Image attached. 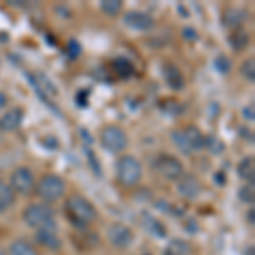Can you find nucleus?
Returning <instances> with one entry per match:
<instances>
[{
	"label": "nucleus",
	"instance_id": "obj_1",
	"mask_svg": "<svg viewBox=\"0 0 255 255\" xmlns=\"http://www.w3.org/2000/svg\"><path fill=\"white\" fill-rule=\"evenodd\" d=\"M65 215L68 221L77 228H87L97 218V209L87 197L80 194H72L65 201Z\"/></svg>",
	"mask_w": 255,
	"mask_h": 255
},
{
	"label": "nucleus",
	"instance_id": "obj_2",
	"mask_svg": "<svg viewBox=\"0 0 255 255\" xmlns=\"http://www.w3.org/2000/svg\"><path fill=\"white\" fill-rule=\"evenodd\" d=\"M170 136L175 148L180 150V153L184 155H192L196 151L203 150L204 134L196 126H186V128H180V129H174Z\"/></svg>",
	"mask_w": 255,
	"mask_h": 255
},
{
	"label": "nucleus",
	"instance_id": "obj_3",
	"mask_svg": "<svg viewBox=\"0 0 255 255\" xmlns=\"http://www.w3.org/2000/svg\"><path fill=\"white\" fill-rule=\"evenodd\" d=\"M22 220L29 228L43 230V228H53L56 226L55 221V211L46 203H32L22 211Z\"/></svg>",
	"mask_w": 255,
	"mask_h": 255
},
{
	"label": "nucleus",
	"instance_id": "obj_4",
	"mask_svg": "<svg viewBox=\"0 0 255 255\" xmlns=\"http://www.w3.org/2000/svg\"><path fill=\"white\" fill-rule=\"evenodd\" d=\"M34 192L43 203H55V201L61 199L67 192V182L58 174H46L39 179L36 184Z\"/></svg>",
	"mask_w": 255,
	"mask_h": 255
},
{
	"label": "nucleus",
	"instance_id": "obj_5",
	"mask_svg": "<svg viewBox=\"0 0 255 255\" xmlns=\"http://www.w3.org/2000/svg\"><path fill=\"white\" fill-rule=\"evenodd\" d=\"M143 165L133 155H123L116 163V179L123 187H133L141 180Z\"/></svg>",
	"mask_w": 255,
	"mask_h": 255
},
{
	"label": "nucleus",
	"instance_id": "obj_6",
	"mask_svg": "<svg viewBox=\"0 0 255 255\" xmlns=\"http://www.w3.org/2000/svg\"><path fill=\"white\" fill-rule=\"evenodd\" d=\"M99 143L109 153H121L128 146V134L121 126L108 125L101 129L99 134Z\"/></svg>",
	"mask_w": 255,
	"mask_h": 255
},
{
	"label": "nucleus",
	"instance_id": "obj_7",
	"mask_svg": "<svg viewBox=\"0 0 255 255\" xmlns=\"http://www.w3.org/2000/svg\"><path fill=\"white\" fill-rule=\"evenodd\" d=\"M9 186L12 187V191H14L15 194L29 196L31 192H34V187H36L34 174H32V170L27 167L14 168L12 174H10Z\"/></svg>",
	"mask_w": 255,
	"mask_h": 255
},
{
	"label": "nucleus",
	"instance_id": "obj_8",
	"mask_svg": "<svg viewBox=\"0 0 255 255\" xmlns=\"http://www.w3.org/2000/svg\"><path fill=\"white\" fill-rule=\"evenodd\" d=\"M155 170L158 172L163 179L167 180H179L186 172H184V163L174 155H160L153 163Z\"/></svg>",
	"mask_w": 255,
	"mask_h": 255
},
{
	"label": "nucleus",
	"instance_id": "obj_9",
	"mask_svg": "<svg viewBox=\"0 0 255 255\" xmlns=\"http://www.w3.org/2000/svg\"><path fill=\"white\" fill-rule=\"evenodd\" d=\"M108 240L113 247L119 250L129 249L131 244L134 242V233L129 226L123 223H113L108 228Z\"/></svg>",
	"mask_w": 255,
	"mask_h": 255
},
{
	"label": "nucleus",
	"instance_id": "obj_10",
	"mask_svg": "<svg viewBox=\"0 0 255 255\" xmlns=\"http://www.w3.org/2000/svg\"><path fill=\"white\" fill-rule=\"evenodd\" d=\"M123 22H125V26H128L129 29L138 31V32H148L155 27L153 17L141 10H126L125 15H123Z\"/></svg>",
	"mask_w": 255,
	"mask_h": 255
},
{
	"label": "nucleus",
	"instance_id": "obj_11",
	"mask_svg": "<svg viewBox=\"0 0 255 255\" xmlns=\"http://www.w3.org/2000/svg\"><path fill=\"white\" fill-rule=\"evenodd\" d=\"M177 192H179L180 197L187 201H194L199 197V194L203 192V184L197 179L196 175L192 174H184L177 180Z\"/></svg>",
	"mask_w": 255,
	"mask_h": 255
},
{
	"label": "nucleus",
	"instance_id": "obj_12",
	"mask_svg": "<svg viewBox=\"0 0 255 255\" xmlns=\"http://www.w3.org/2000/svg\"><path fill=\"white\" fill-rule=\"evenodd\" d=\"M249 20V12L242 7H226L221 14V22H223L225 27L228 29H238Z\"/></svg>",
	"mask_w": 255,
	"mask_h": 255
},
{
	"label": "nucleus",
	"instance_id": "obj_13",
	"mask_svg": "<svg viewBox=\"0 0 255 255\" xmlns=\"http://www.w3.org/2000/svg\"><path fill=\"white\" fill-rule=\"evenodd\" d=\"M36 242H38L41 247H44L46 250H51V252H58L61 249V238L58 237L56 226H53V228L36 230Z\"/></svg>",
	"mask_w": 255,
	"mask_h": 255
},
{
	"label": "nucleus",
	"instance_id": "obj_14",
	"mask_svg": "<svg viewBox=\"0 0 255 255\" xmlns=\"http://www.w3.org/2000/svg\"><path fill=\"white\" fill-rule=\"evenodd\" d=\"M24 121V109L22 108H14L7 111L3 116H0V131L3 133H12V131L19 129L22 126Z\"/></svg>",
	"mask_w": 255,
	"mask_h": 255
},
{
	"label": "nucleus",
	"instance_id": "obj_15",
	"mask_svg": "<svg viewBox=\"0 0 255 255\" xmlns=\"http://www.w3.org/2000/svg\"><path fill=\"white\" fill-rule=\"evenodd\" d=\"M163 79L172 90H182L186 87V79H184L182 72L172 63L163 67Z\"/></svg>",
	"mask_w": 255,
	"mask_h": 255
},
{
	"label": "nucleus",
	"instance_id": "obj_16",
	"mask_svg": "<svg viewBox=\"0 0 255 255\" xmlns=\"http://www.w3.org/2000/svg\"><path fill=\"white\" fill-rule=\"evenodd\" d=\"M228 43L233 51H244L250 44V34L244 27H238V29H233L228 34Z\"/></svg>",
	"mask_w": 255,
	"mask_h": 255
},
{
	"label": "nucleus",
	"instance_id": "obj_17",
	"mask_svg": "<svg viewBox=\"0 0 255 255\" xmlns=\"http://www.w3.org/2000/svg\"><path fill=\"white\" fill-rule=\"evenodd\" d=\"M5 255H39V252L31 242L24 240V238H17L9 245Z\"/></svg>",
	"mask_w": 255,
	"mask_h": 255
},
{
	"label": "nucleus",
	"instance_id": "obj_18",
	"mask_svg": "<svg viewBox=\"0 0 255 255\" xmlns=\"http://www.w3.org/2000/svg\"><path fill=\"white\" fill-rule=\"evenodd\" d=\"M237 174L242 180H247L249 184H254L255 179V160L254 157H245L237 165Z\"/></svg>",
	"mask_w": 255,
	"mask_h": 255
},
{
	"label": "nucleus",
	"instance_id": "obj_19",
	"mask_svg": "<svg viewBox=\"0 0 255 255\" xmlns=\"http://www.w3.org/2000/svg\"><path fill=\"white\" fill-rule=\"evenodd\" d=\"M15 201V192L12 191L9 182L0 179V213H5L14 206Z\"/></svg>",
	"mask_w": 255,
	"mask_h": 255
},
{
	"label": "nucleus",
	"instance_id": "obj_20",
	"mask_svg": "<svg viewBox=\"0 0 255 255\" xmlns=\"http://www.w3.org/2000/svg\"><path fill=\"white\" fill-rule=\"evenodd\" d=\"M192 247L189 242L180 240V238H174L168 242V245L163 250V255H191Z\"/></svg>",
	"mask_w": 255,
	"mask_h": 255
},
{
	"label": "nucleus",
	"instance_id": "obj_21",
	"mask_svg": "<svg viewBox=\"0 0 255 255\" xmlns=\"http://www.w3.org/2000/svg\"><path fill=\"white\" fill-rule=\"evenodd\" d=\"M99 7H101V10L104 12L108 17H118L123 12L121 0H102V2L99 3Z\"/></svg>",
	"mask_w": 255,
	"mask_h": 255
},
{
	"label": "nucleus",
	"instance_id": "obj_22",
	"mask_svg": "<svg viewBox=\"0 0 255 255\" xmlns=\"http://www.w3.org/2000/svg\"><path fill=\"white\" fill-rule=\"evenodd\" d=\"M203 148H206L209 153H213V155H220V153H223L225 145L220 138L215 136V134H206V136H204Z\"/></svg>",
	"mask_w": 255,
	"mask_h": 255
},
{
	"label": "nucleus",
	"instance_id": "obj_23",
	"mask_svg": "<svg viewBox=\"0 0 255 255\" xmlns=\"http://www.w3.org/2000/svg\"><path fill=\"white\" fill-rule=\"evenodd\" d=\"M113 67H114V72H116L119 77H123V79H128V77H131V75H133V70H134L133 65H131V61L126 60V58L114 60Z\"/></svg>",
	"mask_w": 255,
	"mask_h": 255
},
{
	"label": "nucleus",
	"instance_id": "obj_24",
	"mask_svg": "<svg viewBox=\"0 0 255 255\" xmlns=\"http://www.w3.org/2000/svg\"><path fill=\"white\" fill-rule=\"evenodd\" d=\"M145 226H146V230L151 233V235H155V237H158V238H163L165 237V228H163V225L160 223L158 220H155V218H151V216H148L145 215Z\"/></svg>",
	"mask_w": 255,
	"mask_h": 255
},
{
	"label": "nucleus",
	"instance_id": "obj_25",
	"mask_svg": "<svg viewBox=\"0 0 255 255\" xmlns=\"http://www.w3.org/2000/svg\"><path fill=\"white\" fill-rule=\"evenodd\" d=\"M215 68L218 73H221V75H228L230 70H232V60H230L226 55H218L215 60Z\"/></svg>",
	"mask_w": 255,
	"mask_h": 255
},
{
	"label": "nucleus",
	"instance_id": "obj_26",
	"mask_svg": "<svg viewBox=\"0 0 255 255\" xmlns=\"http://www.w3.org/2000/svg\"><path fill=\"white\" fill-rule=\"evenodd\" d=\"M240 72L244 75L245 80L254 82L255 80V60L254 58H247L240 67Z\"/></svg>",
	"mask_w": 255,
	"mask_h": 255
},
{
	"label": "nucleus",
	"instance_id": "obj_27",
	"mask_svg": "<svg viewBox=\"0 0 255 255\" xmlns=\"http://www.w3.org/2000/svg\"><path fill=\"white\" fill-rule=\"evenodd\" d=\"M238 197L244 201L245 204H254V184H245V186L240 187V192H238Z\"/></svg>",
	"mask_w": 255,
	"mask_h": 255
},
{
	"label": "nucleus",
	"instance_id": "obj_28",
	"mask_svg": "<svg viewBox=\"0 0 255 255\" xmlns=\"http://www.w3.org/2000/svg\"><path fill=\"white\" fill-rule=\"evenodd\" d=\"M80 51H82L80 44L77 43L75 39L70 41V43H68V55H70V58H79Z\"/></svg>",
	"mask_w": 255,
	"mask_h": 255
},
{
	"label": "nucleus",
	"instance_id": "obj_29",
	"mask_svg": "<svg viewBox=\"0 0 255 255\" xmlns=\"http://www.w3.org/2000/svg\"><path fill=\"white\" fill-rule=\"evenodd\" d=\"M43 145L49 150H56V148H60V141L55 136H46L43 139Z\"/></svg>",
	"mask_w": 255,
	"mask_h": 255
},
{
	"label": "nucleus",
	"instance_id": "obj_30",
	"mask_svg": "<svg viewBox=\"0 0 255 255\" xmlns=\"http://www.w3.org/2000/svg\"><path fill=\"white\" fill-rule=\"evenodd\" d=\"M244 118H245V121H250L252 123L254 119H255V114H254V104H250V106H247V108H244Z\"/></svg>",
	"mask_w": 255,
	"mask_h": 255
},
{
	"label": "nucleus",
	"instance_id": "obj_31",
	"mask_svg": "<svg viewBox=\"0 0 255 255\" xmlns=\"http://www.w3.org/2000/svg\"><path fill=\"white\" fill-rule=\"evenodd\" d=\"M7 102H9V99H7V94L5 92H0V111H3L7 108Z\"/></svg>",
	"mask_w": 255,
	"mask_h": 255
},
{
	"label": "nucleus",
	"instance_id": "obj_32",
	"mask_svg": "<svg viewBox=\"0 0 255 255\" xmlns=\"http://www.w3.org/2000/svg\"><path fill=\"white\" fill-rule=\"evenodd\" d=\"M247 221H249L250 225H254V209L250 208V211L247 213Z\"/></svg>",
	"mask_w": 255,
	"mask_h": 255
},
{
	"label": "nucleus",
	"instance_id": "obj_33",
	"mask_svg": "<svg viewBox=\"0 0 255 255\" xmlns=\"http://www.w3.org/2000/svg\"><path fill=\"white\" fill-rule=\"evenodd\" d=\"M247 255H254V247H250V249L247 250Z\"/></svg>",
	"mask_w": 255,
	"mask_h": 255
},
{
	"label": "nucleus",
	"instance_id": "obj_34",
	"mask_svg": "<svg viewBox=\"0 0 255 255\" xmlns=\"http://www.w3.org/2000/svg\"><path fill=\"white\" fill-rule=\"evenodd\" d=\"M0 255H5V252H3V249L0 247Z\"/></svg>",
	"mask_w": 255,
	"mask_h": 255
}]
</instances>
